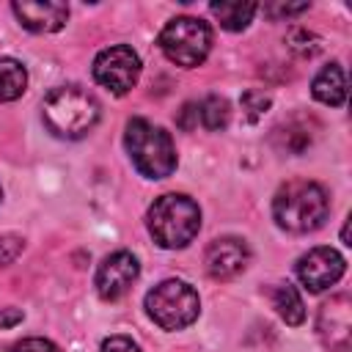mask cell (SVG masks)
Returning <instances> with one entry per match:
<instances>
[{
	"mask_svg": "<svg viewBox=\"0 0 352 352\" xmlns=\"http://www.w3.org/2000/svg\"><path fill=\"white\" fill-rule=\"evenodd\" d=\"M330 214V198L322 184L308 179H292L278 187L272 198V217L283 231L308 234L324 226Z\"/></svg>",
	"mask_w": 352,
	"mask_h": 352,
	"instance_id": "1",
	"label": "cell"
},
{
	"mask_svg": "<svg viewBox=\"0 0 352 352\" xmlns=\"http://www.w3.org/2000/svg\"><path fill=\"white\" fill-rule=\"evenodd\" d=\"M41 116L55 138L77 140L85 138L99 121V102L80 85H60L44 96Z\"/></svg>",
	"mask_w": 352,
	"mask_h": 352,
	"instance_id": "2",
	"label": "cell"
},
{
	"mask_svg": "<svg viewBox=\"0 0 352 352\" xmlns=\"http://www.w3.org/2000/svg\"><path fill=\"white\" fill-rule=\"evenodd\" d=\"M146 226H148V234L154 236V242L160 248L179 250V248H187L198 236L201 209L190 195L165 192L148 206Z\"/></svg>",
	"mask_w": 352,
	"mask_h": 352,
	"instance_id": "3",
	"label": "cell"
},
{
	"mask_svg": "<svg viewBox=\"0 0 352 352\" xmlns=\"http://www.w3.org/2000/svg\"><path fill=\"white\" fill-rule=\"evenodd\" d=\"M124 146H126L132 165L146 179H165L176 170L179 160H176L173 138L162 126H157L146 118H129L126 121Z\"/></svg>",
	"mask_w": 352,
	"mask_h": 352,
	"instance_id": "4",
	"label": "cell"
},
{
	"mask_svg": "<svg viewBox=\"0 0 352 352\" xmlns=\"http://www.w3.org/2000/svg\"><path fill=\"white\" fill-rule=\"evenodd\" d=\"M146 314L162 330H184L198 319L201 297L190 283L168 278L146 294Z\"/></svg>",
	"mask_w": 352,
	"mask_h": 352,
	"instance_id": "5",
	"label": "cell"
},
{
	"mask_svg": "<svg viewBox=\"0 0 352 352\" xmlns=\"http://www.w3.org/2000/svg\"><path fill=\"white\" fill-rule=\"evenodd\" d=\"M157 44L170 63L182 69H195L206 60L212 50V28L198 16H173L160 30Z\"/></svg>",
	"mask_w": 352,
	"mask_h": 352,
	"instance_id": "6",
	"label": "cell"
},
{
	"mask_svg": "<svg viewBox=\"0 0 352 352\" xmlns=\"http://www.w3.org/2000/svg\"><path fill=\"white\" fill-rule=\"evenodd\" d=\"M138 77H140V58L126 44H113L94 58V80L116 96L132 91Z\"/></svg>",
	"mask_w": 352,
	"mask_h": 352,
	"instance_id": "7",
	"label": "cell"
},
{
	"mask_svg": "<svg viewBox=\"0 0 352 352\" xmlns=\"http://www.w3.org/2000/svg\"><path fill=\"white\" fill-rule=\"evenodd\" d=\"M344 270H346V261L336 248H311L297 258V267H294L300 283L314 294L338 283Z\"/></svg>",
	"mask_w": 352,
	"mask_h": 352,
	"instance_id": "8",
	"label": "cell"
},
{
	"mask_svg": "<svg viewBox=\"0 0 352 352\" xmlns=\"http://www.w3.org/2000/svg\"><path fill=\"white\" fill-rule=\"evenodd\" d=\"M140 275V264L129 250H116L110 256L102 258V264L96 267V292L102 300L113 302L118 297H124L129 292V286L138 280Z\"/></svg>",
	"mask_w": 352,
	"mask_h": 352,
	"instance_id": "9",
	"label": "cell"
},
{
	"mask_svg": "<svg viewBox=\"0 0 352 352\" xmlns=\"http://www.w3.org/2000/svg\"><path fill=\"white\" fill-rule=\"evenodd\" d=\"M316 333H319V338L327 349H333V352H346L349 349V341H352V302H349L346 294H336L319 308Z\"/></svg>",
	"mask_w": 352,
	"mask_h": 352,
	"instance_id": "10",
	"label": "cell"
},
{
	"mask_svg": "<svg viewBox=\"0 0 352 352\" xmlns=\"http://www.w3.org/2000/svg\"><path fill=\"white\" fill-rule=\"evenodd\" d=\"M248 261H250V248L239 236H220L204 253L206 272L214 280H231V278H236L248 267Z\"/></svg>",
	"mask_w": 352,
	"mask_h": 352,
	"instance_id": "11",
	"label": "cell"
},
{
	"mask_svg": "<svg viewBox=\"0 0 352 352\" xmlns=\"http://www.w3.org/2000/svg\"><path fill=\"white\" fill-rule=\"evenodd\" d=\"M11 11L16 14L19 25L30 33H55L69 19V6L55 0H16Z\"/></svg>",
	"mask_w": 352,
	"mask_h": 352,
	"instance_id": "12",
	"label": "cell"
},
{
	"mask_svg": "<svg viewBox=\"0 0 352 352\" xmlns=\"http://www.w3.org/2000/svg\"><path fill=\"white\" fill-rule=\"evenodd\" d=\"M311 94L316 102H322L327 107H341L346 102V74H344L341 63L322 66L311 82Z\"/></svg>",
	"mask_w": 352,
	"mask_h": 352,
	"instance_id": "13",
	"label": "cell"
},
{
	"mask_svg": "<svg viewBox=\"0 0 352 352\" xmlns=\"http://www.w3.org/2000/svg\"><path fill=\"white\" fill-rule=\"evenodd\" d=\"M209 11L220 22V28H226L231 33H239L250 25L258 6L256 3H242V0H223V3H209Z\"/></svg>",
	"mask_w": 352,
	"mask_h": 352,
	"instance_id": "14",
	"label": "cell"
},
{
	"mask_svg": "<svg viewBox=\"0 0 352 352\" xmlns=\"http://www.w3.org/2000/svg\"><path fill=\"white\" fill-rule=\"evenodd\" d=\"M270 297H272V308L278 311V316H280L286 324L297 327V324L305 322L302 297H300V292H297L292 283H278V286L270 292Z\"/></svg>",
	"mask_w": 352,
	"mask_h": 352,
	"instance_id": "15",
	"label": "cell"
},
{
	"mask_svg": "<svg viewBox=\"0 0 352 352\" xmlns=\"http://www.w3.org/2000/svg\"><path fill=\"white\" fill-rule=\"evenodd\" d=\"M272 140H275V146H278L280 151L302 154V151L314 143V129H311L308 124H302L300 118H294V121H289V124L278 126V129H275V135H272Z\"/></svg>",
	"mask_w": 352,
	"mask_h": 352,
	"instance_id": "16",
	"label": "cell"
},
{
	"mask_svg": "<svg viewBox=\"0 0 352 352\" xmlns=\"http://www.w3.org/2000/svg\"><path fill=\"white\" fill-rule=\"evenodd\" d=\"M28 88V69L14 58H0V102H14Z\"/></svg>",
	"mask_w": 352,
	"mask_h": 352,
	"instance_id": "17",
	"label": "cell"
},
{
	"mask_svg": "<svg viewBox=\"0 0 352 352\" xmlns=\"http://www.w3.org/2000/svg\"><path fill=\"white\" fill-rule=\"evenodd\" d=\"M198 118H201V124H204L209 132L226 129L228 121H231V104H228V99H223V96H217V94L206 96V99L198 104Z\"/></svg>",
	"mask_w": 352,
	"mask_h": 352,
	"instance_id": "18",
	"label": "cell"
},
{
	"mask_svg": "<svg viewBox=\"0 0 352 352\" xmlns=\"http://www.w3.org/2000/svg\"><path fill=\"white\" fill-rule=\"evenodd\" d=\"M286 44H289V50H292L294 55H300V58H314V55L322 50V38L314 36L311 30H302V28L292 30L289 38H286Z\"/></svg>",
	"mask_w": 352,
	"mask_h": 352,
	"instance_id": "19",
	"label": "cell"
},
{
	"mask_svg": "<svg viewBox=\"0 0 352 352\" xmlns=\"http://www.w3.org/2000/svg\"><path fill=\"white\" fill-rule=\"evenodd\" d=\"M270 104H272V99H270L264 91H248V94L242 96V110H245L248 121H258V118L270 110Z\"/></svg>",
	"mask_w": 352,
	"mask_h": 352,
	"instance_id": "20",
	"label": "cell"
},
{
	"mask_svg": "<svg viewBox=\"0 0 352 352\" xmlns=\"http://www.w3.org/2000/svg\"><path fill=\"white\" fill-rule=\"evenodd\" d=\"M25 250V239L16 234H0V267H8Z\"/></svg>",
	"mask_w": 352,
	"mask_h": 352,
	"instance_id": "21",
	"label": "cell"
},
{
	"mask_svg": "<svg viewBox=\"0 0 352 352\" xmlns=\"http://www.w3.org/2000/svg\"><path fill=\"white\" fill-rule=\"evenodd\" d=\"M302 11H308V3H270V6H264V14H267L270 19L297 16V14H302Z\"/></svg>",
	"mask_w": 352,
	"mask_h": 352,
	"instance_id": "22",
	"label": "cell"
},
{
	"mask_svg": "<svg viewBox=\"0 0 352 352\" xmlns=\"http://www.w3.org/2000/svg\"><path fill=\"white\" fill-rule=\"evenodd\" d=\"M6 352H60V349L47 338H22V341L11 344Z\"/></svg>",
	"mask_w": 352,
	"mask_h": 352,
	"instance_id": "23",
	"label": "cell"
},
{
	"mask_svg": "<svg viewBox=\"0 0 352 352\" xmlns=\"http://www.w3.org/2000/svg\"><path fill=\"white\" fill-rule=\"evenodd\" d=\"M102 352H140V346L129 336H110L102 341Z\"/></svg>",
	"mask_w": 352,
	"mask_h": 352,
	"instance_id": "24",
	"label": "cell"
},
{
	"mask_svg": "<svg viewBox=\"0 0 352 352\" xmlns=\"http://www.w3.org/2000/svg\"><path fill=\"white\" fill-rule=\"evenodd\" d=\"M176 126L184 129V132H192V129L198 126V104L187 102V104L179 110V116H176Z\"/></svg>",
	"mask_w": 352,
	"mask_h": 352,
	"instance_id": "25",
	"label": "cell"
},
{
	"mask_svg": "<svg viewBox=\"0 0 352 352\" xmlns=\"http://www.w3.org/2000/svg\"><path fill=\"white\" fill-rule=\"evenodd\" d=\"M25 319V314L19 311V308H14V305H6V308H0V330H6V327H14V324H19Z\"/></svg>",
	"mask_w": 352,
	"mask_h": 352,
	"instance_id": "26",
	"label": "cell"
},
{
	"mask_svg": "<svg viewBox=\"0 0 352 352\" xmlns=\"http://www.w3.org/2000/svg\"><path fill=\"white\" fill-rule=\"evenodd\" d=\"M0 198H3V187H0Z\"/></svg>",
	"mask_w": 352,
	"mask_h": 352,
	"instance_id": "27",
	"label": "cell"
}]
</instances>
